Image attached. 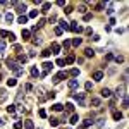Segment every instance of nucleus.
I'll use <instances>...</instances> for the list:
<instances>
[{"label":"nucleus","mask_w":129,"mask_h":129,"mask_svg":"<svg viewBox=\"0 0 129 129\" xmlns=\"http://www.w3.org/2000/svg\"><path fill=\"white\" fill-rule=\"evenodd\" d=\"M5 64H7V67H9L10 71H14L16 76H23V74H24V69L17 64V60H14V59H7Z\"/></svg>","instance_id":"nucleus-1"},{"label":"nucleus","mask_w":129,"mask_h":129,"mask_svg":"<svg viewBox=\"0 0 129 129\" xmlns=\"http://www.w3.org/2000/svg\"><path fill=\"white\" fill-rule=\"evenodd\" d=\"M72 98H74L81 107H84V103H86V93H72Z\"/></svg>","instance_id":"nucleus-2"},{"label":"nucleus","mask_w":129,"mask_h":129,"mask_svg":"<svg viewBox=\"0 0 129 129\" xmlns=\"http://www.w3.org/2000/svg\"><path fill=\"white\" fill-rule=\"evenodd\" d=\"M41 65H43V72H41L40 76H41V77H47V76H48V72L53 69V64H52V62H43Z\"/></svg>","instance_id":"nucleus-3"},{"label":"nucleus","mask_w":129,"mask_h":129,"mask_svg":"<svg viewBox=\"0 0 129 129\" xmlns=\"http://www.w3.org/2000/svg\"><path fill=\"white\" fill-rule=\"evenodd\" d=\"M26 10H28V5H26L24 2H16V12H19V14L24 16Z\"/></svg>","instance_id":"nucleus-4"},{"label":"nucleus","mask_w":129,"mask_h":129,"mask_svg":"<svg viewBox=\"0 0 129 129\" xmlns=\"http://www.w3.org/2000/svg\"><path fill=\"white\" fill-rule=\"evenodd\" d=\"M65 77H67V72L60 71L59 74H55V76H53V84H59V83H60L62 79H65Z\"/></svg>","instance_id":"nucleus-5"},{"label":"nucleus","mask_w":129,"mask_h":129,"mask_svg":"<svg viewBox=\"0 0 129 129\" xmlns=\"http://www.w3.org/2000/svg\"><path fill=\"white\" fill-rule=\"evenodd\" d=\"M69 29H71L72 33H83V28H81V26H79V24H77L76 21H74V23H71Z\"/></svg>","instance_id":"nucleus-6"},{"label":"nucleus","mask_w":129,"mask_h":129,"mask_svg":"<svg viewBox=\"0 0 129 129\" xmlns=\"http://www.w3.org/2000/svg\"><path fill=\"white\" fill-rule=\"evenodd\" d=\"M77 88H79L77 79H71V81H69V90H72V91H74V90H77Z\"/></svg>","instance_id":"nucleus-7"},{"label":"nucleus","mask_w":129,"mask_h":129,"mask_svg":"<svg viewBox=\"0 0 129 129\" xmlns=\"http://www.w3.org/2000/svg\"><path fill=\"white\" fill-rule=\"evenodd\" d=\"M91 122H93V121L86 119V121H83V122H81V124L77 126V129H86V128H90V126H91Z\"/></svg>","instance_id":"nucleus-8"},{"label":"nucleus","mask_w":129,"mask_h":129,"mask_svg":"<svg viewBox=\"0 0 129 129\" xmlns=\"http://www.w3.org/2000/svg\"><path fill=\"white\" fill-rule=\"evenodd\" d=\"M93 79H95V81H102V79H103V72H102V71H95V72H93Z\"/></svg>","instance_id":"nucleus-9"},{"label":"nucleus","mask_w":129,"mask_h":129,"mask_svg":"<svg viewBox=\"0 0 129 129\" xmlns=\"http://www.w3.org/2000/svg\"><path fill=\"white\" fill-rule=\"evenodd\" d=\"M114 5H115V2H108V3H107V14H108V16L114 14Z\"/></svg>","instance_id":"nucleus-10"},{"label":"nucleus","mask_w":129,"mask_h":129,"mask_svg":"<svg viewBox=\"0 0 129 129\" xmlns=\"http://www.w3.org/2000/svg\"><path fill=\"white\" fill-rule=\"evenodd\" d=\"M112 117H114V121H121L124 115H122V112H119V110H114V112H112Z\"/></svg>","instance_id":"nucleus-11"},{"label":"nucleus","mask_w":129,"mask_h":129,"mask_svg":"<svg viewBox=\"0 0 129 129\" xmlns=\"http://www.w3.org/2000/svg\"><path fill=\"white\" fill-rule=\"evenodd\" d=\"M72 110H74V105H72V103H65V115H64V119L67 117V114H72Z\"/></svg>","instance_id":"nucleus-12"},{"label":"nucleus","mask_w":129,"mask_h":129,"mask_svg":"<svg viewBox=\"0 0 129 129\" xmlns=\"http://www.w3.org/2000/svg\"><path fill=\"white\" fill-rule=\"evenodd\" d=\"M50 7H52V3H50V2H43V3H41V12H48V10H50Z\"/></svg>","instance_id":"nucleus-13"},{"label":"nucleus","mask_w":129,"mask_h":129,"mask_svg":"<svg viewBox=\"0 0 129 129\" xmlns=\"http://www.w3.org/2000/svg\"><path fill=\"white\" fill-rule=\"evenodd\" d=\"M59 52H60V45L59 43H52V53L59 55Z\"/></svg>","instance_id":"nucleus-14"},{"label":"nucleus","mask_w":129,"mask_h":129,"mask_svg":"<svg viewBox=\"0 0 129 129\" xmlns=\"http://www.w3.org/2000/svg\"><path fill=\"white\" fill-rule=\"evenodd\" d=\"M74 60H76V57H74V55L71 53V55H67V59L64 60V64H65V65H71L72 62H74Z\"/></svg>","instance_id":"nucleus-15"},{"label":"nucleus","mask_w":129,"mask_h":129,"mask_svg":"<svg viewBox=\"0 0 129 129\" xmlns=\"http://www.w3.org/2000/svg\"><path fill=\"white\" fill-rule=\"evenodd\" d=\"M26 60H28V57H26V55H23V53H19V55H17V64H19V65L24 64Z\"/></svg>","instance_id":"nucleus-16"},{"label":"nucleus","mask_w":129,"mask_h":129,"mask_svg":"<svg viewBox=\"0 0 129 129\" xmlns=\"http://www.w3.org/2000/svg\"><path fill=\"white\" fill-rule=\"evenodd\" d=\"M31 76L36 79V77H40V71H38V67L34 65V67H31Z\"/></svg>","instance_id":"nucleus-17"},{"label":"nucleus","mask_w":129,"mask_h":129,"mask_svg":"<svg viewBox=\"0 0 129 129\" xmlns=\"http://www.w3.org/2000/svg\"><path fill=\"white\" fill-rule=\"evenodd\" d=\"M110 95H112V91H110L108 88H103V90H102V97L103 98H108Z\"/></svg>","instance_id":"nucleus-18"},{"label":"nucleus","mask_w":129,"mask_h":129,"mask_svg":"<svg viewBox=\"0 0 129 129\" xmlns=\"http://www.w3.org/2000/svg\"><path fill=\"white\" fill-rule=\"evenodd\" d=\"M24 129H34L33 121H24Z\"/></svg>","instance_id":"nucleus-19"},{"label":"nucleus","mask_w":129,"mask_h":129,"mask_svg":"<svg viewBox=\"0 0 129 129\" xmlns=\"http://www.w3.org/2000/svg\"><path fill=\"white\" fill-rule=\"evenodd\" d=\"M21 34H23V40H24V41H28V40H29V34H31V33L28 31V29H23V33H21Z\"/></svg>","instance_id":"nucleus-20"},{"label":"nucleus","mask_w":129,"mask_h":129,"mask_svg":"<svg viewBox=\"0 0 129 129\" xmlns=\"http://www.w3.org/2000/svg\"><path fill=\"white\" fill-rule=\"evenodd\" d=\"M77 10H79L81 14H86V10H88V9H86V5H84V3H79V5H77Z\"/></svg>","instance_id":"nucleus-21"},{"label":"nucleus","mask_w":129,"mask_h":129,"mask_svg":"<svg viewBox=\"0 0 129 129\" xmlns=\"http://www.w3.org/2000/svg\"><path fill=\"white\" fill-rule=\"evenodd\" d=\"M84 55H86V57H93V55H95V50H93V48H86V50H84Z\"/></svg>","instance_id":"nucleus-22"},{"label":"nucleus","mask_w":129,"mask_h":129,"mask_svg":"<svg viewBox=\"0 0 129 129\" xmlns=\"http://www.w3.org/2000/svg\"><path fill=\"white\" fill-rule=\"evenodd\" d=\"M16 84H17V79H16V77L7 79V86H16Z\"/></svg>","instance_id":"nucleus-23"},{"label":"nucleus","mask_w":129,"mask_h":129,"mask_svg":"<svg viewBox=\"0 0 129 129\" xmlns=\"http://www.w3.org/2000/svg\"><path fill=\"white\" fill-rule=\"evenodd\" d=\"M100 103H102L100 98H91V105H93V107H100Z\"/></svg>","instance_id":"nucleus-24"},{"label":"nucleus","mask_w":129,"mask_h":129,"mask_svg":"<svg viewBox=\"0 0 129 129\" xmlns=\"http://www.w3.org/2000/svg\"><path fill=\"white\" fill-rule=\"evenodd\" d=\"M52 108H53V110H55V112H60V110H62V108H64V105H62V103H55V105H53V107H52Z\"/></svg>","instance_id":"nucleus-25"},{"label":"nucleus","mask_w":129,"mask_h":129,"mask_svg":"<svg viewBox=\"0 0 129 129\" xmlns=\"http://www.w3.org/2000/svg\"><path fill=\"white\" fill-rule=\"evenodd\" d=\"M7 112L12 114V115H16V105H9V107H7Z\"/></svg>","instance_id":"nucleus-26"},{"label":"nucleus","mask_w":129,"mask_h":129,"mask_svg":"<svg viewBox=\"0 0 129 129\" xmlns=\"http://www.w3.org/2000/svg\"><path fill=\"white\" fill-rule=\"evenodd\" d=\"M77 121H79V115H77V114H74V115L71 117V121H69V122H71V124H77Z\"/></svg>","instance_id":"nucleus-27"},{"label":"nucleus","mask_w":129,"mask_h":129,"mask_svg":"<svg viewBox=\"0 0 129 129\" xmlns=\"http://www.w3.org/2000/svg\"><path fill=\"white\" fill-rule=\"evenodd\" d=\"M59 122H60V121H59L57 117H50V124H52L53 128H55V126H59Z\"/></svg>","instance_id":"nucleus-28"},{"label":"nucleus","mask_w":129,"mask_h":129,"mask_svg":"<svg viewBox=\"0 0 129 129\" xmlns=\"http://www.w3.org/2000/svg\"><path fill=\"white\" fill-rule=\"evenodd\" d=\"M5 21H7V23H12V21H14V16H12L10 12H7V14H5Z\"/></svg>","instance_id":"nucleus-29"},{"label":"nucleus","mask_w":129,"mask_h":129,"mask_svg":"<svg viewBox=\"0 0 129 129\" xmlns=\"http://www.w3.org/2000/svg\"><path fill=\"white\" fill-rule=\"evenodd\" d=\"M103 7H105V3L103 2H98L97 5H95V10H103Z\"/></svg>","instance_id":"nucleus-30"},{"label":"nucleus","mask_w":129,"mask_h":129,"mask_svg":"<svg viewBox=\"0 0 129 129\" xmlns=\"http://www.w3.org/2000/svg\"><path fill=\"white\" fill-rule=\"evenodd\" d=\"M38 12H40V10H31V12L28 14V17H29V19H34V17L38 16Z\"/></svg>","instance_id":"nucleus-31"},{"label":"nucleus","mask_w":129,"mask_h":129,"mask_svg":"<svg viewBox=\"0 0 129 129\" xmlns=\"http://www.w3.org/2000/svg\"><path fill=\"white\" fill-rule=\"evenodd\" d=\"M59 28H60V29L64 31V29H69V24H67L65 21H60V26H59Z\"/></svg>","instance_id":"nucleus-32"},{"label":"nucleus","mask_w":129,"mask_h":129,"mask_svg":"<svg viewBox=\"0 0 129 129\" xmlns=\"http://www.w3.org/2000/svg\"><path fill=\"white\" fill-rule=\"evenodd\" d=\"M26 21H28V16H21V17L17 19V23H19V24H24Z\"/></svg>","instance_id":"nucleus-33"},{"label":"nucleus","mask_w":129,"mask_h":129,"mask_svg":"<svg viewBox=\"0 0 129 129\" xmlns=\"http://www.w3.org/2000/svg\"><path fill=\"white\" fill-rule=\"evenodd\" d=\"M81 41H83L81 38H74V40H72V45H74V47H79V45H81Z\"/></svg>","instance_id":"nucleus-34"},{"label":"nucleus","mask_w":129,"mask_h":129,"mask_svg":"<svg viewBox=\"0 0 129 129\" xmlns=\"http://www.w3.org/2000/svg\"><path fill=\"white\" fill-rule=\"evenodd\" d=\"M69 74H71L72 77H77V76H79V69H72V71H71Z\"/></svg>","instance_id":"nucleus-35"},{"label":"nucleus","mask_w":129,"mask_h":129,"mask_svg":"<svg viewBox=\"0 0 129 129\" xmlns=\"http://www.w3.org/2000/svg\"><path fill=\"white\" fill-rule=\"evenodd\" d=\"M7 40H9V41H16V34H14V33H9V34H7Z\"/></svg>","instance_id":"nucleus-36"},{"label":"nucleus","mask_w":129,"mask_h":129,"mask_svg":"<svg viewBox=\"0 0 129 129\" xmlns=\"http://www.w3.org/2000/svg\"><path fill=\"white\" fill-rule=\"evenodd\" d=\"M41 41H43V40H41L40 36H34V40H33V43H34V45H41Z\"/></svg>","instance_id":"nucleus-37"},{"label":"nucleus","mask_w":129,"mask_h":129,"mask_svg":"<svg viewBox=\"0 0 129 129\" xmlns=\"http://www.w3.org/2000/svg\"><path fill=\"white\" fill-rule=\"evenodd\" d=\"M45 23H47L45 19H40V23L36 24V29H38V28H43V26H45Z\"/></svg>","instance_id":"nucleus-38"},{"label":"nucleus","mask_w":129,"mask_h":129,"mask_svg":"<svg viewBox=\"0 0 129 129\" xmlns=\"http://www.w3.org/2000/svg\"><path fill=\"white\" fill-rule=\"evenodd\" d=\"M50 53H52V52H50V48H47V50H43V52H41V55H43V57H50Z\"/></svg>","instance_id":"nucleus-39"},{"label":"nucleus","mask_w":129,"mask_h":129,"mask_svg":"<svg viewBox=\"0 0 129 129\" xmlns=\"http://www.w3.org/2000/svg\"><path fill=\"white\" fill-rule=\"evenodd\" d=\"M84 88H86V91H91V90H93V84H91V83L88 81V83L84 84Z\"/></svg>","instance_id":"nucleus-40"},{"label":"nucleus","mask_w":129,"mask_h":129,"mask_svg":"<svg viewBox=\"0 0 129 129\" xmlns=\"http://www.w3.org/2000/svg\"><path fill=\"white\" fill-rule=\"evenodd\" d=\"M38 114H40V117H41V119H45V117H47V112H45L43 108H40V112H38Z\"/></svg>","instance_id":"nucleus-41"},{"label":"nucleus","mask_w":129,"mask_h":129,"mask_svg":"<svg viewBox=\"0 0 129 129\" xmlns=\"http://www.w3.org/2000/svg\"><path fill=\"white\" fill-rule=\"evenodd\" d=\"M3 50H5V41H3V40H0V53H2Z\"/></svg>","instance_id":"nucleus-42"},{"label":"nucleus","mask_w":129,"mask_h":129,"mask_svg":"<svg viewBox=\"0 0 129 129\" xmlns=\"http://www.w3.org/2000/svg\"><path fill=\"white\" fill-rule=\"evenodd\" d=\"M103 122H105V119H98V121H97V128H102Z\"/></svg>","instance_id":"nucleus-43"},{"label":"nucleus","mask_w":129,"mask_h":129,"mask_svg":"<svg viewBox=\"0 0 129 129\" xmlns=\"http://www.w3.org/2000/svg\"><path fill=\"white\" fill-rule=\"evenodd\" d=\"M21 128H23V122H21V121H17V122L14 124V129H21Z\"/></svg>","instance_id":"nucleus-44"},{"label":"nucleus","mask_w":129,"mask_h":129,"mask_svg":"<svg viewBox=\"0 0 129 129\" xmlns=\"http://www.w3.org/2000/svg\"><path fill=\"white\" fill-rule=\"evenodd\" d=\"M7 34H9V31H5V29H0V36H2V38H7Z\"/></svg>","instance_id":"nucleus-45"},{"label":"nucleus","mask_w":129,"mask_h":129,"mask_svg":"<svg viewBox=\"0 0 129 129\" xmlns=\"http://www.w3.org/2000/svg\"><path fill=\"white\" fill-rule=\"evenodd\" d=\"M69 47H71V41H69V40H65V41H64V50H67Z\"/></svg>","instance_id":"nucleus-46"},{"label":"nucleus","mask_w":129,"mask_h":129,"mask_svg":"<svg viewBox=\"0 0 129 129\" xmlns=\"http://www.w3.org/2000/svg\"><path fill=\"white\" fill-rule=\"evenodd\" d=\"M122 60H124V57H122V55H117V57H115V62H117V64H119V62H122Z\"/></svg>","instance_id":"nucleus-47"},{"label":"nucleus","mask_w":129,"mask_h":129,"mask_svg":"<svg viewBox=\"0 0 129 129\" xmlns=\"http://www.w3.org/2000/svg\"><path fill=\"white\" fill-rule=\"evenodd\" d=\"M72 10H74L72 7H65V14H72Z\"/></svg>","instance_id":"nucleus-48"},{"label":"nucleus","mask_w":129,"mask_h":129,"mask_svg":"<svg viewBox=\"0 0 129 129\" xmlns=\"http://www.w3.org/2000/svg\"><path fill=\"white\" fill-rule=\"evenodd\" d=\"M115 23H117V21H115V19H114V17H110V21H108V24H110V26H114V24H115ZM110 26H108V28H110Z\"/></svg>","instance_id":"nucleus-49"},{"label":"nucleus","mask_w":129,"mask_h":129,"mask_svg":"<svg viewBox=\"0 0 129 129\" xmlns=\"http://www.w3.org/2000/svg\"><path fill=\"white\" fill-rule=\"evenodd\" d=\"M55 34L60 36V34H62V29H60V28H55Z\"/></svg>","instance_id":"nucleus-50"},{"label":"nucleus","mask_w":129,"mask_h":129,"mask_svg":"<svg viewBox=\"0 0 129 129\" xmlns=\"http://www.w3.org/2000/svg\"><path fill=\"white\" fill-rule=\"evenodd\" d=\"M83 19H84V21H90V19H91V14H84V17H83Z\"/></svg>","instance_id":"nucleus-51"},{"label":"nucleus","mask_w":129,"mask_h":129,"mask_svg":"<svg viewBox=\"0 0 129 129\" xmlns=\"http://www.w3.org/2000/svg\"><path fill=\"white\" fill-rule=\"evenodd\" d=\"M105 59H107V60H112V59H114V55H112V53H107V55H105Z\"/></svg>","instance_id":"nucleus-52"},{"label":"nucleus","mask_w":129,"mask_h":129,"mask_svg":"<svg viewBox=\"0 0 129 129\" xmlns=\"http://www.w3.org/2000/svg\"><path fill=\"white\" fill-rule=\"evenodd\" d=\"M57 5H60V7H64V5H65V2H64V0H57Z\"/></svg>","instance_id":"nucleus-53"},{"label":"nucleus","mask_w":129,"mask_h":129,"mask_svg":"<svg viewBox=\"0 0 129 129\" xmlns=\"http://www.w3.org/2000/svg\"><path fill=\"white\" fill-rule=\"evenodd\" d=\"M57 65H65V64H64V60H62V59H57Z\"/></svg>","instance_id":"nucleus-54"},{"label":"nucleus","mask_w":129,"mask_h":129,"mask_svg":"<svg viewBox=\"0 0 129 129\" xmlns=\"http://www.w3.org/2000/svg\"><path fill=\"white\" fill-rule=\"evenodd\" d=\"M26 91H33V86H31V84H26Z\"/></svg>","instance_id":"nucleus-55"},{"label":"nucleus","mask_w":129,"mask_h":129,"mask_svg":"<svg viewBox=\"0 0 129 129\" xmlns=\"http://www.w3.org/2000/svg\"><path fill=\"white\" fill-rule=\"evenodd\" d=\"M93 41H100V36L98 34H93Z\"/></svg>","instance_id":"nucleus-56"},{"label":"nucleus","mask_w":129,"mask_h":129,"mask_svg":"<svg viewBox=\"0 0 129 129\" xmlns=\"http://www.w3.org/2000/svg\"><path fill=\"white\" fill-rule=\"evenodd\" d=\"M84 33H86V34H91L93 31H91V28H86V29H84Z\"/></svg>","instance_id":"nucleus-57"},{"label":"nucleus","mask_w":129,"mask_h":129,"mask_svg":"<svg viewBox=\"0 0 129 129\" xmlns=\"http://www.w3.org/2000/svg\"><path fill=\"white\" fill-rule=\"evenodd\" d=\"M3 124H5V121H3V119H0V126H3Z\"/></svg>","instance_id":"nucleus-58"},{"label":"nucleus","mask_w":129,"mask_h":129,"mask_svg":"<svg viewBox=\"0 0 129 129\" xmlns=\"http://www.w3.org/2000/svg\"><path fill=\"white\" fill-rule=\"evenodd\" d=\"M0 79H2V72H0Z\"/></svg>","instance_id":"nucleus-59"}]
</instances>
